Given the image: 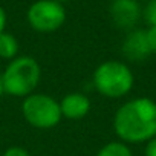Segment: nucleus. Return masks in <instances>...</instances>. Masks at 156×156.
<instances>
[{"label":"nucleus","mask_w":156,"mask_h":156,"mask_svg":"<svg viewBox=\"0 0 156 156\" xmlns=\"http://www.w3.org/2000/svg\"><path fill=\"white\" fill-rule=\"evenodd\" d=\"M95 156H133L129 144L122 141H110L104 144Z\"/></svg>","instance_id":"10"},{"label":"nucleus","mask_w":156,"mask_h":156,"mask_svg":"<svg viewBox=\"0 0 156 156\" xmlns=\"http://www.w3.org/2000/svg\"><path fill=\"white\" fill-rule=\"evenodd\" d=\"M19 41L12 34L6 31L0 34V58L2 60H14L16 57H19Z\"/></svg>","instance_id":"9"},{"label":"nucleus","mask_w":156,"mask_h":156,"mask_svg":"<svg viewBox=\"0 0 156 156\" xmlns=\"http://www.w3.org/2000/svg\"><path fill=\"white\" fill-rule=\"evenodd\" d=\"M2 156H31V153L20 145H12V147H8Z\"/></svg>","instance_id":"12"},{"label":"nucleus","mask_w":156,"mask_h":156,"mask_svg":"<svg viewBox=\"0 0 156 156\" xmlns=\"http://www.w3.org/2000/svg\"><path fill=\"white\" fill-rule=\"evenodd\" d=\"M122 55L130 61H144L151 55L144 29L130 31L122 41Z\"/></svg>","instance_id":"7"},{"label":"nucleus","mask_w":156,"mask_h":156,"mask_svg":"<svg viewBox=\"0 0 156 156\" xmlns=\"http://www.w3.org/2000/svg\"><path fill=\"white\" fill-rule=\"evenodd\" d=\"M6 22H8L6 12H5V9H3L2 6H0V34L5 32V29H6Z\"/></svg>","instance_id":"15"},{"label":"nucleus","mask_w":156,"mask_h":156,"mask_svg":"<svg viewBox=\"0 0 156 156\" xmlns=\"http://www.w3.org/2000/svg\"><path fill=\"white\" fill-rule=\"evenodd\" d=\"M112 22L119 29H133L141 17V8L136 0H115L109 8Z\"/></svg>","instance_id":"6"},{"label":"nucleus","mask_w":156,"mask_h":156,"mask_svg":"<svg viewBox=\"0 0 156 156\" xmlns=\"http://www.w3.org/2000/svg\"><path fill=\"white\" fill-rule=\"evenodd\" d=\"M29 26L41 34L58 31L66 22V9L58 0H37L26 12Z\"/></svg>","instance_id":"5"},{"label":"nucleus","mask_w":156,"mask_h":156,"mask_svg":"<svg viewBox=\"0 0 156 156\" xmlns=\"http://www.w3.org/2000/svg\"><path fill=\"white\" fill-rule=\"evenodd\" d=\"M92 84L101 97L109 100H119L133 89L135 75L124 61L107 60L98 64L94 70Z\"/></svg>","instance_id":"2"},{"label":"nucleus","mask_w":156,"mask_h":156,"mask_svg":"<svg viewBox=\"0 0 156 156\" xmlns=\"http://www.w3.org/2000/svg\"><path fill=\"white\" fill-rule=\"evenodd\" d=\"M90 100L87 95L81 92H70L66 94L60 101V109L63 118L67 119H81L90 112Z\"/></svg>","instance_id":"8"},{"label":"nucleus","mask_w":156,"mask_h":156,"mask_svg":"<svg viewBox=\"0 0 156 156\" xmlns=\"http://www.w3.org/2000/svg\"><path fill=\"white\" fill-rule=\"evenodd\" d=\"M144 17L150 26H156V0H150L144 9Z\"/></svg>","instance_id":"11"},{"label":"nucleus","mask_w":156,"mask_h":156,"mask_svg":"<svg viewBox=\"0 0 156 156\" xmlns=\"http://www.w3.org/2000/svg\"><path fill=\"white\" fill-rule=\"evenodd\" d=\"M5 95V84H3V73L0 72V97Z\"/></svg>","instance_id":"16"},{"label":"nucleus","mask_w":156,"mask_h":156,"mask_svg":"<svg viewBox=\"0 0 156 156\" xmlns=\"http://www.w3.org/2000/svg\"><path fill=\"white\" fill-rule=\"evenodd\" d=\"M3 73L5 94L17 98H26L35 92L41 80V67L31 55H19L11 60Z\"/></svg>","instance_id":"3"},{"label":"nucleus","mask_w":156,"mask_h":156,"mask_svg":"<svg viewBox=\"0 0 156 156\" xmlns=\"http://www.w3.org/2000/svg\"><path fill=\"white\" fill-rule=\"evenodd\" d=\"M145 35H147V43L151 54H156V26H150L145 31Z\"/></svg>","instance_id":"13"},{"label":"nucleus","mask_w":156,"mask_h":156,"mask_svg":"<svg viewBox=\"0 0 156 156\" xmlns=\"http://www.w3.org/2000/svg\"><path fill=\"white\" fill-rule=\"evenodd\" d=\"M109 2H110V3H112V2H115V0H109Z\"/></svg>","instance_id":"17"},{"label":"nucleus","mask_w":156,"mask_h":156,"mask_svg":"<svg viewBox=\"0 0 156 156\" xmlns=\"http://www.w3.org/2000/svg\"><path fill=\"white\" fill-rule=\"evenodd\" d=\"M136 2H138V0H136Z\"/></svg>","instance_id":"18"},{"label":"nucleus","mask_w":156,"mask_h":156,"mask_svg":"<svg viewBox=\"0 0 156 156\" xmlns=\"http://www.w3.org/2000/svg\"><path fill=\"white\" fill-rule=\"evenodd\" d=\"M113 130L126 144L148 142L156 136V103L147 97L126 101L115 112Z\"/></svg>","instance_id":"1"},{"label":"nucleus","mask_w":156,"mask_h":156,"mask_svg":"<svg viewBox=\"0 0 156 156\" xmlns=\"http://www.w3.org/2000/svg\"><path fill=\"white\" fill-rule=\"evenodd\" d=\"M145 144L147 145H145V150H144V156H156V136Z\"/></svg>","instance_id":"14"},{"label":"nucleus","mask_w":156,"mask_h":156,"mask_svg":"<svg viewBox=\"0 0 156 156\" xmlns=\"http://www.w3.org/2000/svg\"><path fill=\"white\" fill-rule=\"evenodd\" d=\"M22 115L25 121L35 129H52L60 124L63 115L60 109V101L48 94L34 92L23 98Z\"/></svg>","instance_id":"4"}]
</instances>
